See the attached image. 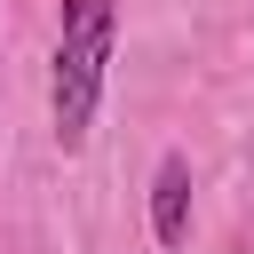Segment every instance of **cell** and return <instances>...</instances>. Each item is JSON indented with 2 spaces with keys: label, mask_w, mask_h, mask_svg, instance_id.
Here are the masks:
<instances>
[{
  "label": "cell",
  "mask_w": 254,
  "mask_h": 254,
  "mask_svg": "<svg viewBox=\"0 0 254 254\" xmlns=\"http://www.w3.org/2000/svg\"><path fill=\"white\" fill-rule=\"evenodd\" d=\"M111 40H119V0H64L56 16V64H48V119L64 151H87L95 103L111 79Z\"/></svg>",
  "instance_id": "obj_1"
},
{
  "label": "cell",
  "mask_w": 254,
  "mask_h": 254,
  "mask_svg": "<svg viewBox=\"0 0 254 254\" xmlns=\"http://www.w3.org/2000/svg\"><path fill=\"white\" fill-rule=\"evenodd\" d=\"M151 238H159L167 254L190 246V159H183V151H167L159 175H151Z\"/></svg>",
  "instance_id": "obj_2"
}]
</instances>
